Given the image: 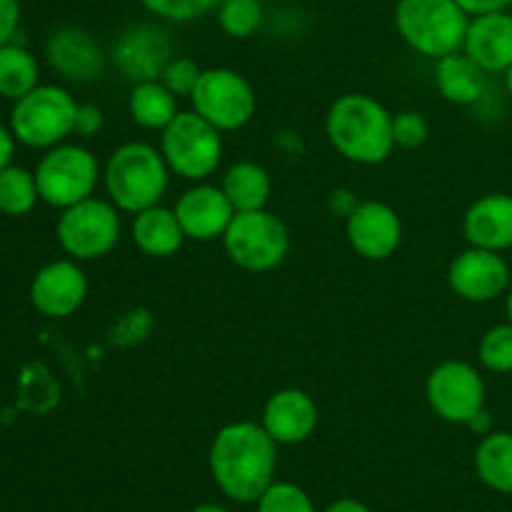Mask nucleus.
Listing matches in <instances>:
<instances>
[{"label":"nucleus","instance_id":"obj_1","mask_svg":"<svg viewBox=\"0 0 512 512\" xmlns=\"http://www.w3.org/2000/svg\"><path fill=\"white\" fill-rule=\"evenodd\" d=\"M208 465L225 498L258 503L260 495L275 483L278 443L255 420H235L215 433Z\"/></svg>","mask_w":512,"mask_h":512},{"label":"nucleus","instance_id":"obj_2","mask_svg":"<svg viewBox=\"0 0 512 512\" xmlns=\"http://www.w3.org/2000/svg\"><path fill=\"white\" fill-rule=\"evenodd\" d=\"M325 138L350 163L380 165L395 150L393 113L373 95H338L325 113Z\"/></svg>","mask_w":512,"mask_h":512},{"label":"nucleus","instance_id":"obj_3","mask_svg":"<svg viewBox=\"0 0 512 512\" xmlns=\"http://www.w3.org/2000/svg\"><path fill=\"white\" fill-rule=\"evenodd\" d=\"M170 168L160 148L145 140H128L108 155L103 165V188L120 213L135 215L153 208L170 188Z\"/></svg>","mask_w":512,"mask_h":512},{"label":"nucleus","instance_id":"obj_4","mask_svg":"<svg viewBox=\"0 0 512 512\" xmlns=\"http://www.w3.org/2000/svg\"><path fill=\"white\" fill-rule=\"evenodd\" d=\"M470 15L455 0H398L395 30L410 50L440 60L463 50Z\"/></svg>","mask_w":512,"mask_h":512},{"label":"nucleus","instance_id":"obj_5","mask_svg":"<svg viewBox=\"0 0 512 512\" xmlns=\"http://www.w3.org/2000/svg\"><path fill=\"white\" fill-rule=\"evenodd\" d=\"M78 100L68 88L55 83H40L10 110V130L15 140L35 150H50L65 143L75 130Z\"/></svg>","mask_w":512,"mask_h":512},{"label":"nucleus","instance_id":"obj_6","mask_svg":"<svg viewBox=\"0 0 512 512\" xmlns=\"http://www.w3.org/2000/svg\"><path fill=\"white\" fill-rule=\"evenodd\" d=\"M33 173L38 180L40 200L55 210H65L80 200L93 198L98 185L103 183V165L98 163V155L88 145L70 140L45 150Z\"/></svg>","mask_w":512,"mask_h":512},{"label":"nucleus","instance_id":"obj_7","mask_svg":"<svg viewBox=\"0 0 512 512\" xmlns=\"http://www.w3.org/2000/svg\"><path fill=\"white\" fill-rule=\"evenodd\" d=\"M223 133L193 108L180 110L160 133V153L170 173L188 183H203L218 173L223 163Z\"/></svg>","mask_w":512,"mask_h":512},{"label":"nucleus","instance_id":"obj_8","mask_svg":"<svg viewBox=\"0 0 512 512\" xmlns=\"http://www.w3.org/2000/svg\"><path fill=\"white\" fill-rule=\"evenodd\" d=\"M223 250L235 268L245 273H270L290 253V230L268 208L235 213L223 235Z\"/></svg>","mask_w":512,"mask_h":512},{"label":"nucleus","instance_id":"obj_9","mask_svg":"<svg viewBox=\"0 0 512 512\" xmlns=\"http://www.w3.org/2000/svg\"><path fill=\"white\" fill-rule=\"evenodd\" d=\"M120 210L108 198H88L60 210L55 238L60 250L78 263L105 258L115 250L123 235Z\"/></svg>","mask_w":512,"mask_h":512},{"label":"nucleus","instance_id":"obj_10","mask_svg":"<svg viewBox=\"0 0 512 512\" xmlns=\"http://www.w3.org/2000/svg\"><path fill=\"white\" fill-rule=\"evenodd\" d=\"M190 108L208 120L220 133L243 130L258 113V95L253 83L235 68H203L190 95Z\"/></svg>","mask_w":512,"mask_h":512},{"label":"nucleus","instance_id":"obj_11","mask_svg":"<svg viewBox=\"0 0 512 512\" xmlns=\"http://www.w3.org/2000/svg\"><path fill=\"white\" fill-rule=\"evenodd\" d=\"M425 400L445 423L468 425L480 410H485L488 385L473 363L450 358L430 370L425 380Z\"/></svg>","mask_w":512,"mask_h":512},{"label":"nucleus","instance_id":"obj_12","mask_svg":"<svg viewBox=\"0 0 512 512\" xmlns=\"http://www.w3.org/2000/svg\"><path fill=\"white\" fill-rule=\"evenodd\" d=\"M173 38L158 23H135L115 38L108 60L130 83L158 80L173 58Z\"/></svg>","mask_w":512,"mask_h":512},{"label":"nucleus","instance_id":"obj_13","mask_svg":"<svg viewBox=\"0 0 512 512\" xmlns=\"http://www.w3.org/2000/svg\"><path fill=\"white\" fill-rule=\"evenodd\" d=\"M345 238L360 258L383 263L403 245V220L385 200H360L345 218Z\"/></svg>","mask_w":512,"mask_h":512},{"label":"nucleus","instance_id":"obj_14","mask_svg":"<svg viewBox=\"0 0 512 512\" xmlns=\"http://www.w3.org/2000/svg\"><path fill=\"white\" fill-rule=\"evenodd\" d=\"M512 273L503 253L468 245L448 265V285L460 300L490 303L508 293Z\"/></svg>","mask_w":512,"mask_h":512},{"label":"nucleus","instance_id":"obj_15","mask_svg":"<svg viewBox=\"0 0 512 512\" xmlns=\"http://www.w3.org/2000/svg\"><path fill=\"white\" fill-rule=\"evenodd\" d=\"M88 275L73 258L45 263L30 280V303L40 315L53 320L70 318L88 300Z\"/></svg>","mask_w":512,"mask_h":512},{"label":"nucleus","instance_id":"obj_16","mask_svg":"<svg viewBox=\"0 0 512 512\" xmlns=\"http://www.w3.org/2000/svg\"><path fill=\"white\" fill-rule=\"evenodd\" d=\"M173 210L178 215L185 238L195 240V243L223 240L225 230L235 218V208L228 195L223 193L220 185L208 183V180L185 188L175 200Z\"/></svg>","mask_w":512,"mask_h":512},{"label":"nucleus","instance_id":"obj_17","mask_svg":"<svg viewBox=\"0 0 512 512\" xmlns=\"http://www.w3.org/2000/svg\"><path fill=\"white\" fill-rule=\"evenodd\" d=\"M45 58L60 78L70 83H90L100 78L108 55L90 30L80 25L55 28L45 40Z\"/></svg>","mask_w":512,"mask_h":512},{"label":"nucleus","instance_id":"obj_18","mask_svg":"<svg viewBox=\"0 0 512 512\" xmlns=\"http://www.w3.org/2000/svg\"><path fill=\"white\" fill-rule=\"evenodd\" d=\"M318 423V403L300 388H283L270 395L260 415V425L278 445L305 443L318 430Z\"/></svg>","mask_w":512,"mask_h":512},{"label":"nucleus","instance_id":"obj_19","mask_svg":"<svg viewBox=\"0 0 512 512\" xmlns=\"http://www.w3.org/2000/svg\"><path fill=\"white\" fill-rule=\"evenodd\" d=\"M463 53L488 75L505 73L512 65V15L508 10L470 18Z\"/></svg>","mask_w":512,"mask_h":512},{"label":"nucleus","instance_id":"obj_20","mask_svg":"<svg viewBox=\"0 0 512 512\" xmlns=\"http://www.w3.org/2000/svg\"><path fill=\"white\" fill-rule=\"evenodd\" d=\"M463 235L473 248L505 253L512 248V195L488 193L463 215Z\"/></svg>","mask_w":512,"mask_h":512},{"label":"nucleus","instance_id":"obj_21","mask_svg":"<svg viewBox=\"0 0 512 512\" xmlns=\"http://www.w3.org/2000/svg\"><path fill=\"white\" fill-rule=\"evenodd\" d=\"M130 238H133L135 248L148 258H173L188 240L175 210L160 203L133 215Z\"/></svg>","mask_w":512,"mask_h":512},{"label":"nucleus","instance_id":"obj_22","mask_svg":"<svg viewBox=\"0 0 512 512\" xmlns=\"http://www.w3.org/2000/svg\"><path fill=\"white\" fill-rule=\"evenodd\" d=\"M435 88L440 98L453 105H478L488 93V73L463 50L435 60Z\"/></svg>","mask_w":512,"mask_h":512},{"label":"nucleus","instance_id":"obj_23","mask_svg":"<svg viewBox=\"0 0 512 512\" xmlns=\"http://www.w3.org/2000/svg\"><path fill=\"white\" fill-rule=\"evenodd\" d=\"M128 113L138 128L163 133L175 115L180 113V98L170 88H165L163 80H143L135 83L128 98Z\"/></svg>","mask_w":512,"mask_h":512},{"label":"nucleus","instance_id":"obj_24","mask_svg":"<svg viewBox=\"0 0 512 512\" xmlns=\"http://www.w3.org/2000/svg\"><path fill=\"white\" fill-rule=\"evenodd\" d=\"M220 188L233 203L235 213H245V210L268 208L273 180L268 170L255 160H238L223 173Z\"/></svg>","mask_w":512,"mask_h":512},{"label":"nucleus","instance_id":"obj_25","mask_svg":"<svg viewBox=\"0 0 512 512\" xmlns=\"http://www.w3.org/2000/svg\"><path fill=\"white\" fill-rule=\"evenodd\" d=\"M475 473L500 495H512V433L493 430L483 435L475 450Z\"/></svg>","mask_w":512,"mask_h":512},{"label":"nucleus","instance_id":"obj_26","mask_svg":"<svg viewBox=\"0 0 512 512\" xmlns=\"http://www.w3.org/2000/svg\"><path fill=\"white\" fill-rule=\"evenodd\" d=\"M40 85V63L28 48L8 43L0 48V98L20 100Z\"/></svg>","mask_w":512,"mask_h":512},{"label":"nucleus","instance_id":"obj_27","mask_svg":"<svg viewBox=\"0 0 512 512\" xmlns=\"http://www.w3.org/2000/svg\"><path fill=\"white\" fill-rule=\"evenodd\" d=\"M38 180L28 168L10 163L0 170V213L8 218H23L38 205Z\"/></svg>","mask_w":512,"mask_h":512},{"label":"nucleus","instance_id":"obj_28","mask_svg":"<svg viewBox=\"0 0 512 512\" xmlns=\"http://www.w3.org/2000/svg\"><path fill=\"white\" fill-rule=\"evenodd\" d=\"M215 18L228 38L248 40L263 28L265 8L260 0H223L215 10Z\"/></svg>","mask_w":512,"mask_h":512},{"label":"nucleus","instance_id":"obj_29","mask_svg":"<svg viewBox=\"0 0 512 512\" xmlns=\"http://www.w3.org/2000/svg\"><path fill=\"white\" fill-rule=\"evenodd\" d=\"M478 360L488 373H512V323L493 325L478 343Z\"/></svg>","mask_w":512,"mask_h":512},{"label":"nucleus","instance_id":"obj_30","mask_svg":"<svg viewBox=\"0 0 512 512\" xmlns=\"http://www.w3.org/2000/svg\"><path fill=\"white\" fill-rule=\"evenodd\" d=\"M145 13L153 15L160 23H193L215 13L223 0H138Z\"/></svg>","mask_w":512,"mask_h":512},{"label":"nucleus","instance_id":"obj_31","mask_svg":"<svg viewBox=\"0 0 512 512\" xmlns=\"http://www.w3.org/2000/svg\"><path fill=\"white\" fill-rule=\"evenodd\" d=\"M258 512H315V505L300 485L275 480L258 498Z\"/></svg>","mask_w":512,"mask_h":512},{"label":"nucleus","instance_id":"obj_32","mask_svg":"<svg viewBox=\"0 0 512 512\" xmlns=\"http://www.w3.org/2000/svg\"><path fill=\"white\" fill-rule=\"evenodd\" d=\"M393 138L395 148L400 150H418L428 143L430 123L418 110H400L393 113Z\"/></svg>","mask_w":512,"mask_h":512},{"label":"nucleus","instance_id":"obj_33","mask_svg":"<svg viewBox=\"0 0 512 512\" xmlns=\"http://www.w3.org/2000/svg\"><path fill=\"white\" fill-rule=\"evenodd\" d=\"M200 75H203V68H200L193 58H185V55H173V58H170V63L165 65L160 80H163L165 88L173 90L178 98H190L195 90V85H198Z\"/></svg>","mask_w":512,"mask_h":512},{"label":"nucleus","instance_id":"obj_34","mask_svg":"<svg viewBox=\"0 0 512 512\" xmlns=\"http://www.w3.org/2000/svg\"><path fill=\"white\" fill-rule=\"evenodd\" d=\"M103 125H105V115H103V110L98 108V105H95V103H78L73 135H78V138H83V140L95 138V135L103 130Z\"/></svg>","mask_w":512,"mask_h":512},{"label":"nucleus","instance_id":"obj_35","mask_svg":"<svg viewBox=\"0 0 512 512\" xmlns=\"http://www.w3.org/2000/svg\"><path fill=\"white\" fill-rule=\"evenodd\" d=\"M20 28V0H0V48L13 43Z\"/></svg>","mask_w":512,"mask_h":512},{"label":"nucleus","instance_id":"obj_36","mask_svg":"<svg viewBox=\"0 0 512 512\" xmlns=\"http://www.w3.org/2000/svg\"><path fill=\"white\" fill-rule=\"evenodd\" d=\"M470 18L475 15H488V13H500V10H508L512 0H455Z\"/></svg>","mask_w":512,"mask_h":512},{"label":"nucleus","instance_id":"obj_37","mask_svg":"<svg viewBox=\"0 0 512 512\" xmlns=\"http://www.w3.org/2000/svg\"><path fill=\"white\" fill-rule=\"evenodd\" d=\"M358 203H360V200L355 198L353 190L338 188V190H333V193H330L328 208H330V213H333V215H340V218H348V215L353 213L355 205H358Z\"/></svg>","mask_w":512,"mask_h":512},{"label":"nucleus","instance_id":"obj_38","mask_svg":"<svg viewBox=\"0 0 512 512\" xmlns=\"http://www.w3.org/2000/svg\"><path fill=\"white\" fill-rule=\"evenodd\" d=\"M15 135L13 130H10V125L0 123V170L8 168L10 163H13V155H15Z\"/></svg>","mask_w":512,"mask_h":512},{"label":"nucleus","instance_id":"obj_39","mask_svg":"<svg viewBox=\"0 0 512 512\" xmlns=\"http://www.w3.org/2000/svg\"><path fill=\"white\" fill-rule=\"evenodd\" d=\"M325 512H373L368 508L365 503H360V500H353V498H340L335 500V503H330Z\"/></svg>","mask_w":512,"mask_h":512},{"label":"nucleus","instance_id":"obj_40","mask_svg":"<svg viewBox=\"0 0 512 512\" xmlns=\"http://www.w3.org/2000/svg\"><path fill=\"white\" fill-rule=\"evenodd\" d=\"M468 428L473 430V433H478L480 438H483V435L493 433V418H490V413H488V410H480V413L475 415L473 420H470V423H468Z\"/></svg>","mask_w":512,"mask_h":512},{"label":"nucleus","instance_id":"obj_41","mask_svg":"<svg viewBox=\"0 0 512 512\" xmlns=\"http://www.w3.org/2000/svg\"><path fill=\"white\" fill-rule=\"evenodd\" d=\"M193 512H230V510L220 508V505H213V503H205V505H198Z\"/></svg>","mask_w":512,"mask_h":512},{"label":"nucleus","instance_id":"obj_42","mask_svg":"<svg viewBox=\"0 0 512 512\" xmlns=\"http://www.w3.org/2000/svg\"><path fill=\"white\" fill-rule=\"evenodd\" d=\"M505 313H508V323H512V283L508 288V300H505Z\"/></svg>","mask_w":512,"mask_h":512},{"label":"nucleus","instance_id":"obj_43","mask_svg":"<svg viewBox=\"0 0 512 512\" xmlns=\"http://www.w3.org/2000/svg\"><path fill=\"white\" fill-rule=\"evenodd\" d=\"M505 90H508V95L512 98V65L505 70Z\"/></svg>","mask_w":512,"mask_h":512}]
</instances>
